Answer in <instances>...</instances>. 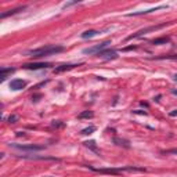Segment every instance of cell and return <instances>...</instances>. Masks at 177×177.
<instances>
[{
    "label": "cell",
    "mask_w": 177,
    "mask_h": 177,
    "mask_svg": "<svg viewBox=\"0 0 177 177\" xmlns=\"http://www.w3.org/2000/svg\"><path fill=\"white\" fill-rule=\"evenodd\" d=\"M61 51H64L63 46H44L35 50H29V51H26V54L31 55V57H46V55L58 54Z\"/></svg>",
    "instance_id": "1"
},
{
    "label": "cell",
    "mask_w": 177,
    "mask_h": 177,
    "mask_svg": "<svg viewBox=\"0 0 177 177\" xmlns=\"http://www.w3.org/2000/svg\"><path fill=\"white\" fill-rule=\"evenodd\" d=\"M88 169L94 170V172L98 173H110V175H118V173L122 172H144L145 169H141V167H134V166H126V167H118V169H96L93 166H88Z\"/></svg>",
    "instance_id": "2"
},
{
    "label": "cell",
    "mask_w": 177,
    "mask_h": 177,
    "mask_svg": "<svg viewBox=\"0 0 177 177\" xmlns=\"http://www.w3.org/2000/svg\"><path fill=\"white\" fill-rule=\"evenodd\" d=\"M10 147L15 149H19V151H42L44 149L43 145H36V144H10Z\"/></svg>",
    "instance_id": "3"
},
{
    "label": "cell",
    "mask_w": 177,
    "mask_h": 177,
    "mask_svg": "<svg viewBox=\"0 0 177 177\" xmlns=\"http://www.w3.org/2000/svg\"><path fill=\"white\" fill-rule=\"evenodd\" d=\"M163 26H166V25H165V24H162V25H156V26H149V28H144V29H141V31H138V32H136V33L130 35V36H129L126 40H132V39H136V37H140V36H143V35L148 33V32L158 31V29L163 28Z\"/></svg>",
    "instance_id": "4"
},
{
    "label": "cell",
    "mask_w": 177,
    "mask_h": 177,
    "mask_svg": "<svg viewBox=\"0 0 177 177\" xmlns=\"http://www.w3.org/2000/svg\"><path fill=\"white\" fill-rule=\"evenodd\" d=\"M108 44H111V42H104V43L96 44L93 47H87V49L83 50V54H100L105 47H108Z\"/></svg>",
    "instance_id": "5"
},
{
    "label": "cell",
    "mask_w": 177,
    "mask_h": 177,
    "mask_svg": "<svg viewBox=\"0 0 177 177\" xmlns=\"http://www.w3.org/2000/svg\"><path fill=\"white\" fill-rule=\"evenodd\" d=\"M50 67H51V64H49V63H32V64H25L24 65L25 69H33V71L46 69V68H50Z\"/></svg>",
    "instance_id": "6"
},
{
    "label": "cell",
    "mask_w": 177,
    "mask_h": 177,
    "mask_svg": "<svg viewBox=\"0 0 177 177\" xmlns=\"http://www.w3.org/2000/svg\"><path fill=\"white\" fill-rule=\"evenodd\" d=\"M25 86H26V82L22 80V79H14L10 83V88H13V90H22Z\"/></svg>",
    "instance_id": "7"
},
{
    "label": "cell",
    "mask_w": 177,
    "mask_h": 177,
    "mask_svg": "<svg viewBox=\"0 0 177 177\" xmlns=\"http://www.w3.org/2000/svg\"><path fill=\"white\" fill-rule=\"evenodd\" d=\"M98 57L102 58V60H115V58H118V54L116 51H101Z\"/></svg>",
    "instance_id": "8"
},
{
    "label": "cell",
    "mask_w": 177,
    "mask_h": 177,
    "mask_svg": "<svg viewBox=\"0 0 177 177\" xmlns=\"http://www.w3.org/2000/svg\"><path fill=\"white\" fill-rule=\"evenodd\" d=\"M161 8H166V6H158L155 8H149V10H145V11H136V13H130L127 14L129 17H136V15H143V14H149L152 11H156V10H161Z\"/></svg>",
    "instance_id": "9"
},
{
    "label": "cell",
    "mask_w": 177,
    "mask_h": 177,
    "mask_svg": "<svg viewBox=\"0 0 177 177\" xmlns=\"http://www.w3.org/2000/svg\"><path fill=\"white\" fill-rule=\"evenodd\" d=\"M82 65V64H80ZM75 67H79V65H73V64H64V65H60L54 69V73H60V72H64V71H69V69H73Z\"/></svg>",
    "instance_id": "10"
},
{
    "label": "cell",
    "mask_w": 177,
    "mask_h": 177,
    "mask_svg": "<svg viewBox=\"0 0 177 177\" xmlns=\"http://www.w3.org/2000/svg\"><path fill=\"white\" fill-rule=\"evenodd\" d=\"M14 71H15L14 68H2V71H0V79H2V80H6L8 75L14 73Z\"/></svg>",
    "instance_id": "11"
},
{
    "label": "cell",
    "mask_w": 177,
    "mask_h": 177,
    "mask_svg": "<svg viewBox=\"0 0 177 177\" xmlns=\"http://www.w3.org/2000/svg\"><path fill=\"white\" fill-rule=\"evenodd\" d=\"M98 33H100L98 31H93V29H91V31H86V32H83V33H82V37H83V39H91V37L97 36Z\"/></svg>",
    "instance_id": "12"
},
{
    "label": "cell",
    "mask_w": 177,
    "mask_h": 177,
    "mask_svg": "<svg viewBox=\"0 0 177 177\" xmlns=\"http://www.w3.org/2000/svg\"><path fill=\"white\" fill-rule=\"evenodd\" d=\"M22 10H25V7H18V8H14V10H10L8 13H3L2 15V18H6V17H8V15H13V14H17V13H19V11H22Z\"/></svg>",
    "instance_id": "13"
},
{
    "label": "cell",
    "mask_w": 177,
    "mask_h": 177,
    "mask_svg": "<svg viewBox=\"0 0 177 177\" xmlns=\"http://www.w3.org/2000/svg\"><path fill=\"white\" fill-rule=\"evenodd\" d=\"M114 143H116L118 145H120V147H125V148H130V145H129V141H126V140H120V138H114Z\"/></svg>",
    "instance_id": "14"
},
{
    "label": "cell",
    "mask_w": 177,
    "mask_h": 177,
    "mask_svg": "<svg viewBox=\"0 0 177 177\" xmlns=\"http://www.w3.org/2000/svg\"><path fill=\"white\" fill-rule=\"evenodd\" d=\"M84 145H86L87 148H91L94 152H97V154H100V151H98V149H97L96 143H94V141H86V143H84Z\"/></svg>",
    "instance_id": "15"
},
{
    "label": "cell",
    "mask_w": 177,
    "mask_h": 177,
    "mask_svg": "<svg viewBox=\"0 0 177 177\" xmlns=\"http://www.w3.org/2000/svg\"><path fill=\"white\" fill-rule=\"evenodd\" d=\"M94 116V114L91 111H84V112H82V114H79V119H84V118H93Z\"/></svg>",
    "instance_id": "16"
},
{
    "label": "cell",
    "mask_w": 177,
    "mask_h": 177,
    "mask_svg": "<svg viewBox=\"0 0 177 177\" xmlns=\"http://www.w3.org/2000/svg\"><path fill=\"white\" fill-rule=\"evenodd\" d=\"M169 42V37H159V39H155L152 44H166Z\"/></svg>",
    "instance_id": "17"
},
{
    "label": "cell",
    "mask_w": 177,
    "mask_h": 177,
    "mask_svg": "<svg viewBox=\"0 0 177 177\" xmlns=\"http://www.w3.org/2000/svg\"><path fill=\"white\" fill-rule=\"evenodd\" d=\"M93 132H96V127L94 126H90V127H86V129H83L80 133L82 134H91Z\"/></svg>",
    "instance_id": "18"
},
{
    "label": "cell",
    "mask_w": 177,
    "mask_h": 177,
    "mask_svg": "<svg viewBox=\"0 0 177 177\" xmlns=\"http://www.w3.org/2000/svg\"><path fill=\"white\" fill-rule=\"evenodd\" d=\"M17 120H18L17 115H10V118H8V123H15Z\"/></svg>",
    "instance_id": "19"
},
{
    "label": "cell",
    "mask_w": 177,
    "mask_h": 177,
    "mask_svg": "<svg viewBox=\"0 0 177 177\" xmlns=\"http://www.w3.org/2000/svg\"><path fill=\"white\" fill-rule=\"evenodd\" d=\"M161 60H177V55H166V57H161Z\"/></svg>",
    "instance_id": "20"
},
{
    "label": "cell",
    "mask_w": 177,
    "mask_h": 177,
    "mask_svg": "<svg viewBox=\"0 0 177 177\" xmlns=\"http://www.w3.org/2000/svg\"><path fill=\"white\" fill-rule=\"evenodd\" d=\"M134 114H140V115H147V112L145 111H140V110H137V111H133Z\"/></svg>",
    "instance_id": "21"
},
{
    "label": "cell",
    "mask_w": 177,
    "mask_h": 177,
    "mask_svg": "<svg viewBox=\"0 0 177 177\" xmlns=\"http://www.w3.org/2000/svg\"><path fill=\"white\" fill-rule=\"evenodd\" d=\"M169 115H170V116H177V110L172 111V112H169Z\"/></svg>",
    "instance_id": "22"
},
{
    "label": "cell",
    "mask_w": 177,
    "mask_h": 177,
    "mask_svg": "<svg viewBox=\"0 0 177 177\" xmlns=\"http://www.w3.org/2000/svg\"><path fill=\"white\" fill-rule=\"evenodd\" d=\"M167 154H176L177 155V149H169V151H166Z\"/></svg>",
    "instance_id": "23"
},
{
    "label": "cell",
    "mask_w": 177,
    "mask_h": 177,
    "mask_svg": "<svg viewBox=\"0 0 177 177\" xmlns=\"http://www.w3.org/2000/svg\"><path fill=\"white\" fill-rule=\"evenodd\" d=\"M173 80H175V82H177V73H176L175 76H173Z\"/></svg>",
    "instance_id": "24"
},
{
    "label": "cell",
    "mask_w": 177,
    "mask_h": 177,
    "mask_svg": "<svg viewBox=\"0 0 177 177\" xmlns=\"http://www.w3.org/2000/svg\"><path fill=\"white\" fill-rule=\"evenodd\" d=\"M172 93L175 94V96H177V90H172Z\"/></svg>",
    "instance_id": "25"
}]
</instances>
